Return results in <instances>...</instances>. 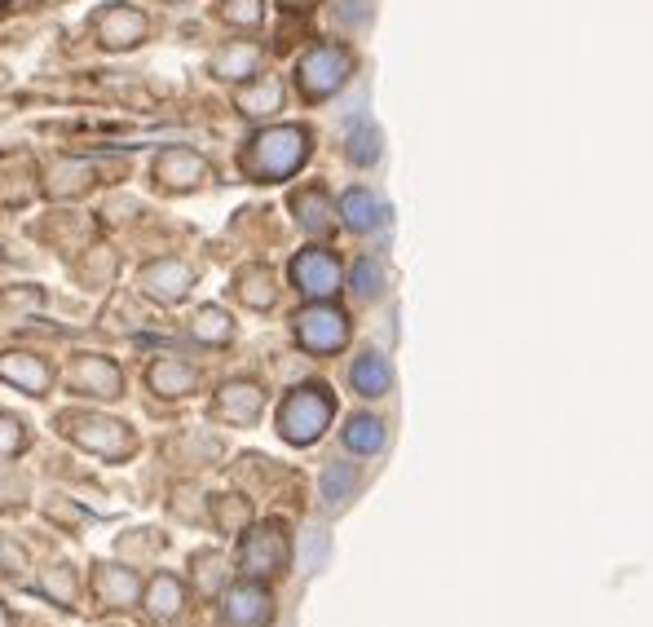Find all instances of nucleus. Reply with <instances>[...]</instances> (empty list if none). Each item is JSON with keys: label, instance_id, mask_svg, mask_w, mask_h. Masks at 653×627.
Segmentation results:
<instances>
[{"label": "nucleus", "instance_id": "obj_1", "mask_svg": "<svg viewBox=\"0 0 653 627\" xmlns=\"http://www.w3.org/2000/svg\"><path fill=\"white\" fill-rule=\"evenodd\" d=\"M314 151V133L305 124H266L239 146V173L257 186L292 182Z\"/></svg>", "mask_w": 653, "mask_h": 627}, {"label": "nucleus", "instance_id": "obj_2", "mask_svg": "<svg viewBox=\"0 0 653 627\" xmlns=\"http://www.w3.org/2000/svg\"><path fill=\"white\" fill-rule=\"evenodd\" d=\"M84 31H89L97 53L124 58V53H137L142 44L155 40V18H151V9H142L133 0H106L89 13Z\"/></svg>", "mask_w": 653, "mask_h": 627}, {"label": "nucleus", "instance_id": "obj_3", "mask_svg": "<svg viewBox=\"0 0 653 627\" xmlns=\"http://www.w3.org/2000/svg\"><path fill=\"white\" fill-rule=\"evenodd\" d=\"M349 75H353V53H349L344 44H335V40L310 44V49L297 58V66H292V84H297L301 102H310V106L335 97V93L349 84Z\"/></svg>", "mask_w": 653, "mask_h": 627}, {"label": "nucleus", "instance_id": "obj_4", "mask_svg": "<svg viewBox=\"0 0 653 627\" xmlns=\"http://www.w3.org/2000/svg\"><path fill=\"white\" fill-rule=\"evenodd\" d=\"M146 182L159 195H195L217 182V164L195 146H159L146 164Z\"/></svg>", "mask_w": 653, "mask_h": 627}, {"label": "nucleus", "instance_id": "obj_5", "mask_svg": "<svg viewBox=\"0 0 653 627\" xmlns=\"http://www.w3.org/2000/svg\"><path fill=\"white\" fill-rule=\"evenodd\" d=\"M331 411H335V402H331V389L326 384H301L279 407V433L292 446H310V442H319L326 433Z\"/></svg>", "mask_w": 653, "mask_h": 627}, {"label": "nucleus", "instance_id": "obj_6", "mask_svg": "<svg viewBox=\"0 0 653 627\" xmlns=\"http://www.w3.org/2000/svg\"><path fill=\"white\" fill-rule=\"evenodd\" d=\"M58 429H62L75 446H84V451H93V455L124 460V455L133 451V433H128V424L106 420V415H62Z\"/></svg>", "mask_w": 653, "mask_h": 627}, {"label": "nucleus", "instance_id": "obj_7", "mask_svg": "<svg viewBox=\"0 0 653 627\" xmlns=\"http://www.w3.org/2000/svg\"><path fill=\"white\" fill-rule=\"evenodd\" d=\"M261 71H266V44L243 35V31L235 40H221L213 49V58H208V80H217L226 89H235V84H243V80H252Z\"/></svg>", "mask_w": 653, "mask_h": 627}, {"label": "nucleus", "instance_id": "obj_8", "mask_svg": "<svg viewBox=\"0 0 653 627\" xmlns=\"http://www.w3.org/2000/svg\"><path fill=\"white\" fill-rule=\"evenodd\" d=\"M102 186V168L93 164V160H80V155H62V160H49L44 168H40V195L44 199H84V195H93Z\"/></svg>", "mask_w": 653, "mask_h": 627}, {"label": "nucleus", "instance_id": "obj_9", "mask_svg": "<svg viewBox=\"0 0 653 627\" xmlns=\"http://www.w3.org/2000/svg\"><path fill=\"white\" fill-rule=\"evenodd\" d=\"M297 340L310 353H335V349H344L349 345V314L326 306V301H314L310 310L297 314Z\"/></svg>", "mask_w": 653, "mask_h": 627}, {"label": "nucleus", "instance_id": "obj_10", "mask_svg": "<svg viewBox=\"0 0 653 627\" xmlns=\"http://www.w3.org/2000/svg\"><path fill=\"white\" fill-rule=\"evenodd\" d=\"M66 384L80 398H106V402L124 398V371L106 353H75L66 367Z\"/></svg>", "mask_w": 653, "mask_h": 627}, {"label": "nucleus", "instance_id": "obj_11", "mask_svg": "<svg viewBox=\"0 0 653 627\" xmlns=\"http://www.w3.org/2000/svg\"><path fill=\"white\" fill-rule=\"evenodd\" d=\"M230 106L243 120H274L288 106V84H283V75L261 71V75H252V80H243V84L230 89Z\"/></svg>", "mask_w": 653, "mask_h": 627}, {"label": "nucleus", "instance_id": "obj_12", "mask_svg": "<svg viewBox=\"0 0 653 627\" xmlns=\"http://www.w3.org/2000/svg\"><path fill=\"white\" fill-rule=\"evenodd\" d=\"M137 284H142V292L155 297L159 306H177V301L190 297L195 270H190V261H182V257H155V261H146V266L137 270Z\"/></svg>", "mask_w": 653, "mask_h": 627}, {"label": "nucleus", "instance_id": "obj_13", "mask_svg": "<svg viewBox=\"0 0 653 627\" xmlns=\"http://www.w3.org/2000/svg\"><path fill=\"white\" fill-rule=\"evenodd\" d=\"M292 284L310 301H331L340 292V261L326 248H305L292 257Z\"/></svg>", "mask_w": 653, "mask_h": 627}, {"label": "nucleus", "instance_id": "obj_14", "mask_svg": "<svg viewBox=\"0 0 653 627\" xmlns=\"http://www.w3.org/2000/svg\"><path fill=\"white\" fill-rule=\"evenodd\" d=\"M283 566H288V526L283 522H266L243 544V571L248 575H279Z\"/></svg>", "mask_w": 653, "mask_h": 627}, {"label": "nucleus", "instance_id": "obj_15", "mask_svg": "<svg viewBox=\"0 0 653 627\" xmlns=\"http://www.w3.org/2000/svg\"><path fill=\"white\" fill-rule=\"evenodd\" d=\"M0 380L44 398L53 389V362L40 353H27V349H9V353H0Z\"/></svg>", "mask_w": 653, "mask_h": 627}, {"label": "nucleus", "instance_id": "obj_16", "mask_svg": "<svg viewBox=\"0 0 653 627\" xmlns=\"http://www.w3.org/2000/svg\"><path fill=\"white\" fill-rule=\"evenodd\" d=\"M261 407H266V389L257 380H230V384H221L213 415L226 420V424H257Z\"/></svg>", "mask_w": 653, "mask_h": 627}, {"label": "nucleus", "instance_id": "obj_17", "mask_svg": "<svg viewBox=\"0 0 653 627\" xmlns=\"http://www.w3.org/2000/svg\"><path fill=\"white\" fill-rule=\"evenodd\" d=\"M146 384L159 393V398H190L199 389V367L177 358V353H159L151 367H146Z\"/></svg>", "mask_w": 653, "mask_h": 627}, {"label": "nucleus", "instance_id": "obj_18", "mask_svg": "<svg viewBox=\"0 0 653 627\" xmlns=\"http://www.w3.org/2000/svg\"><path fill=\"white\" fill-rule=\"evenodd\" d=\"M292 217H297V226L310 235V239H326L331 230H335V204H331V195H326L323 186H301V191H292Z\"/></svg>", "mask_w": 653, "mask_h": 627}, {"label": "nucleus", "instance_id": "obj_19", "mask_svg": "<svg viewBox=\"0 0 653 627\" xmlns=\"http://www.w3.org/2000/svg\"><path fill=\"white\" fill-rule=\"evenodd\" d=\"M340 222H344V230H353V235H371V230H380L384 226V204L366 191V186H349L344 195H340Z\"/></svg>", "mask_w": 653, "mask_h": 627}, {"label": "nucleus", "instance_id": "obj_20", "mask_svg": "<svg viewBox=\"0 0 653 627\" xmlns=\"http://www.w3.org/2000/svg\"><path fill=\"white\" fill-rule=\"evenodd\" d=\"M235 297H239L248 310H270V306L279 301L274 270H270V266H248V270H239V279H235Z\"/></svg>", "mask_w": 653, "mask_h": 627}, {"label": "nucleus", "instance_id": "obj_21", "mask_svg": "<svg viewBox=\"0 0 653 627\" xmlns=\"http://www.w3.org/2000/svg\"><path fill=\"white\" fill-rule=\"evenodd\" d=\"M349 384L362 393V398H384L388 393V384H393V371H388V358H380V353H357L353 358V367H349Z\"/></svg>", "mask_w": 653, "mask_h": 627}, {"label": "nucleus", "instance_id": "obj_22", "mask_svg": "<svg viewBox=\"0 0 653 627\" xmlns=\"http://www.w3.org/2000/svg\"><path fill=\"white\" fill-rule=\"evenodd\" d=\"M213 18L230 31L257 35L266 27V0H213Z\"/></svg>", "mask_w": 653, "mask_h": 627}, {"label": "nucleus", "instance_id": "obj_23", "mask_svg": "<svg viewBox=\"0 0 653 627\" xmlns=\"http://www.w3.org/2000/svg\"><path fill=\"white\" fill-rule=\"evenodd\" d=\"M344 446H349L353 455H375V451L384 446V420H375V415H353V420L344 424Z\"/></svg>", "mask_w": 653, "mask_h": 627}, {"label": "nucleus", "instance_id": "obj_24", "mask_svg": "<svg viewBox=\"0 0 653 627\" xmlns=\"http://www.w3.org/2000/svg\"><path fill=\"white\" fill-rule=\"evenodd\" d=\"M353 491H357V469H353V464H331L323 473L326 508H340L344 500H353Z\"/></svg>", "mask_w": 653, "mask_h": 627}, {"label": "nucleus", "instance_id": "obj_25", "mask_svg": "<svg viewBox=\"0 0 653 627\" xmlns=\"http://www.w3.org/2000/svg\"><path fill=\"white\" fill-rule=\"evenodd\" d=\"M195 336H199L204 345H226V340L235 336V322H230V314L226 310L204 306V310L195 314Z\"/></svg>", "mask_w": 653, "mask_h": 627}, {"label": "nucleus", "instance_id": "obj_26", "mask_svg": "<svg viewBox=\"0 0 653 627\" xmlns=\"http://www.w3.org/2000/svg\"><path fill=\"white\" fill-rule=\"evenodd\" d=\"M344 155H349V164H357V168L375 164V160H380V133H375L371 124H357V129L349 133V146H344Z\"/></svg>", "mask_w": 653, "mask_h": 627}, {"label": "nucleus", "instance_id": "obj_27", "mask_svg": "<svg viewBox=\"0 0 653 627\" xmlns=\"http://www.w3.org/2000/svg\"><path fill=\"white\" fill-rule=\"evenodd\" d=\"M349 284H353V292H357L362 301L380 297V288H384V270H380V261H371V257L353 261V275H349Z\"/></svg>", "mask_w": 653, "mask_h": 627}, {"label": "nucleus", "instance_id": "obj_28", "mask_svg": "<svg viewBox=\"0 0 653 627\" xmlns=\"http://www.w3.org/2000/svg\"><path fill=\"white\" fill-rule=\"evenodd\" d=\"M22 446H27L22 424H18L13 415H4V411H0V455H18Z\"/></svg>", "mask_w": 653, "mask_h": 627}, {"label": "nucleus", "instance_id": "obj_29", "mask_svg": "<svg viewBox=\"0 0 653 627\" xmlns=\"http://www.w3.org/2000/svg\"><path fill=\"white\" fill-rule=\"evenodd\" d=\"M340 18L353 22V27L366 22V18H371V0H340Z\"/></svg>", "mask_w": 653, "mask_h": 627}, {"label": "nucleus", "instance_id": "obj_30", "mask_svg": "<svg viewBox=\"0 0 653 627\" xmlns=\"http://www.w3.org/2000/svg\"><path fill=\"white\" fill-rule=\"evenodd\" d=\"M319 4H323V0H279L283 13H314Z\"/></svg>", "mask_w": 653, "mask_h": 627}, {"label": "nucleus", "instance_id": "obj_31", "mask_svg": "<svg viewBox=\"0 0 653 627\" xmlns=\"http://www.w3.org/2000/svg\"><path fill=\"white\" fill-rule=\"evenodd\" d=\"M0 89H9V66H0Z\"/></svg>", "mask_w": 653, "mask_h": 627}, {"label": "nucleus", "instance_id": "obj_32", "mask_svg": "<svg viewBox=\"0 0 653 627\" xmlns=\"http://www.w3.org/2000/svg\"><path fill=\"white\" fill-rule=\"evenodd\" d=\"M164 4H190V0H164Z\"/></svg>", "mask_w": 653, "mask_h": 627}]
</instances>
